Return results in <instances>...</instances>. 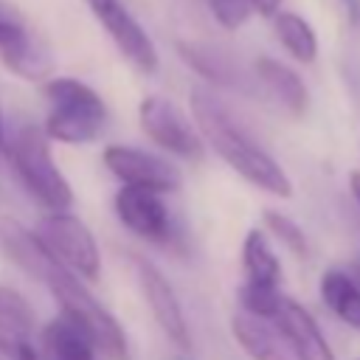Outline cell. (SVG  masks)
<instances>
[{
    "label": "cell",
    "instance_id": "3",
    "mask_svg": "<svg viewBox=\"0 0 360 360\" xmlns=\"http://www.w3.org/2000/svg\"><path fill=\"white\" fill-rule=\"evenodd\" d=\"M3 155L8 158L14 174L28 188V194L37 197L45 208L65 211L73 202V191L51 158V138L45 127H37L31 121L14 124L3 141Z\"/></svg>",
    "mask_w": 360,
    "mask_h": 360
},
{
    "label": "cell",
    "instance_id": "14",
    "mask_svg": "<svg viewBox=\"0 0 360 360\" xmlns=\"http://www.w3.org/2000/svg\"><path fill=\"white\" fill-rule=\"evenodd\" d=\"M256 76L259 82L270 90V96L290 112V115H304L307 112V104H309V96H307V87L301 82V76L287 68L284 62L273 59V56H259L256 59Z\"/></svg>",
    "mask_w": 360,
    "mask_h": 360
},
{
    "label": "cell",
    "instance_id": "24",
    "mask_svg": "<svg viewBox=\"0 0 360 360\" xmlns=\"http://www.w3.org/2000/svg\"><path fill=\"white\" fill-rule=\"evenodd\" d=\"M278 6H281V0H250V8L259 11L262 17H273L278 11Z\"/></svg>",
    "mask_w": 360,
    "mask_h": 360
},
{
    "label": "cell",
    "instance_id": "4",
    "mask_svg": "<svg viewBox=\"0 0 360 360\" xmlns=\"http://www.w3.org/2000/svg\"><path fill=\"white\" fill-rule=\"evenodd\" d=\"M45 98L51 101V112L45 118V132L59 143H87L96 141L107 121V107L101 96L70 76L48 79Z\"/></svg>",
    "mask_w": 360,
    "mask_h": 360
},
{
    "label": "cell",
    "instance_id": "10",
    "mask_svg": "<svg viewBox=\"0 0 360 360\" xmlns=\"http://www.w3.org/2000/svg\"><path fill=\"white\" fill-rule=\"evenodd\" d=\"M132 264H135V276H138V284H141V292L158 321V326L163 329V335L177 343L180 349H188L191 346V335H188V323H186V315H183V307H180V298L174 295L172 284L166 281V276L146 259L141 256H132Z\"/></svg>",
    "mask_w": 360,
    "mask_h": 360
},
{
    "label": "cell",
    "instance_id": "5",
    "mask_svg": "<svg viewBox=\"0 0 360 360\" xmlns=\"http://www.w3.org/2000/svg\"><path fill=\"white\" fill-rule=\"evenodd\" d=\"M39 242L70 270H76L82 278L96 281L98 270H101V256H98V245L90 233V228L68 214V211H51L48 217L39 219L37 231Z\"/></svg>",
    "mask_w": 360,
    "mask_h": 360
},
{
    "label": "cell",
    "instance_id": "29",
    "mask_svg": "<svg viewBox=\"0 0 360 360\" xmlns=\"http://www.w3.org/2000/svg\"><path fill=\"white\" fill-rule=\"evenodd\" d=\"M3 141H6V129H3V115H0V155H3Z\"/></svg>",
    "mask_w": 360,
    "mask_h": 360
},
{
    "label": "cell",
    "instance_id": "15",
    "mask_svg": "<svg viewBox=\"0 0 360 360\" xmlns=\"http://www.w3.org/2000/svg\"><path fill=\"white\" fill-rule=\"evenodd\" d=\"M45 360H96V343L93 338L65 312L53 318L42 332Z\"/></svg>",
    "mask_w": 360,
    "mask_h": 360
},
{
    "label": "cell",
    "instance_id": "17",
    "mask_svg": "<svg viewBox=\"0 0 360 360\" xmlns=\"http://www.w3.org/2000/svg\"><path fill=\"white\" fill-rule=\"evenodd\" d=\"M177 51L183 56V62L197 70L202 79L219 84V87H236L239 84V70L233 65V59L228 53H222L214 45L205 42H177Z\"/></svg>",
    "mask_w": 360,
    "mask_h": 360
},
{
    "label": "cell",
    "instance_id": "30",
    "mask_svg": "<svg viewBox=\"0 0 360 360\" xmlns=\"http://www.w3.org/2000/svg\"><path fill=\"white\" fill-rule=\"evenodd\" d=\"M177 360H183V357H177Z\"/></svg>",
    "mask_w": 360,
    "mask_h": 360
},
{
    "label": "cell",
    "instance_id": "2",
    "mask_svg": "<svg viewBox=\"0 0 360 360\" xmlns=\"http://www.w3.org/2000/svg\"><path fill=\"white\" fill-rule=\"evenodd\" d=\"M191 115L200 127V135L214 146V152L236 169L256 188L287 200L292 194V183L287 172L231 118V112L205 90L191 93Z\"/></svg>",
    "mask_w": 360,
    "mask_h": 360
},
{
    "label": "cell",
    "instance_id": "9",
    "mask_svg": "<svg viewBox=\"0 0 360 360\" xmlns=\"http://www.w3.org/2000/svg\"><path fill=\"white\" fill-rule=\"evenodd\" d=\"M104 166L129 186H146L152 191H177L180 188V169L169 163L160 155L124 146V143H110L104 149Z\"/></svg>",
    "mask_w": 360,
    "mask_h": 360
},
{
    "label": "cell",
    "instance_id": "20",
    "mask_svg": "<svg viewBox=\"0 0 360 360\" xmlns=\"http://www.w3.org/2000/svg\"><path fill=\"white\" fill-rule=\"evenodd\" d=\"M273 25H276L278 42L287 48V53L292 59H298L304 65L315 62V56H318V37H315L312 25L304 17H298L292 11H276L273 14Z\"/></svg>",
    "mask_w": 360,
    "mask_h": 360
},
{
    "label": "cell",
    "instance_id": "8",
    "mask_svg": "<svg viewBox=\"0 0 360 360\" xmlns=\"http://www.w3.org/2000/svg\"><path fill=\"white\" fill-rule=\"evenodd\" d=\"M93 11V17L104 25L115 48L141 70L155 73L158 70V48L149 39V34L141 28V22L129 14V8L121 0H84Z\"/></svg>",
    "mask_w": 360,
    "mask_h": 360
},
{
    "label": "cell",
    "instance_id": "27",
    "mask_svg": "<svg viewBox=\"0 0 360 360\" xmlns=\"http://www.w3.org/2000/svg\"><path fill=\"white\" fill-rule=\"evenodd\" d=\"M349 188H352V194H354V200L360 205V172H352L349 174Z\"/></svg>",
    "mask_w": 360,
    "mask_h": 360
},
{
    "label": "cell",
    "instance_id": "13",
    "mask_svg": "<svg viewBox=\"0 0 360 360\" xmlns=\"http://www.w3.org/2000/svg\"><path fill=\"white\" fill-rule=\"evenodd\" d=\"M34 338V309L11 287L0 284V354L14 357Z\"/></svg>",
    "mask_w": 360,
    "mask_h": 360
},
{
    "label": "cell",
    "instance_id": "28",
    "mask_svg": "<svg viewBox=\"0 0 360 360\" xmlns=\"http://www.w3.org/2000/svg\"><path fill=\"white\" fill-rule=\"evenodd\" d=\"M349 276H352V278H354V284L360 287V256L352 262V270H349Z\"/></svg>",
    "mask_w": 360,
    "mask_h": 360
},
{
    "label": "cell",
    "instance_id": "22",
    "mask_svg": "<svg viewBox=\"0 0 360 360\" xmlns=\"http://www.w3.org/2000/svg\"><path fill=\"white\" fill-rule=\"evenodd\" d=\"M281 292L278 287H267V284H253V281H245L239 287V301H242V309L253 312V315H262V318H273L278 304H281Z\"/></svg>",
    "mask_w": 360,
    "mask_h": 360
},
{
    "label": "cell",
    "instance_id": "7",
    "mask_svg": "<svg viewBox=\"0 0 360 360\" xmlns=\"http://www.w3.org/2000/svg\"><path fill=\"white\" fill-rule=\"evenodd\" d=\"M115 214L124 222V228L141 236L143 242H152V245L174 242V222L166 202L160 200V191L124 183L115 194Z\"/></svg>",
    "mask_w": 360,
    "mask_h": 360
},
{
    "label": "cell",
    "instance_id": "18",
    "mask_svg": "<svg viewBox=\"0 0 360 360\" xmlns=\"http://www.w3.org/2000/svg\"><path fill=\"white\" fill-rule=\"evenodd\" d=\"M321 298L338 321L352 329H360V287L346 270L332 267L321 276Z\"/></svg>",
    "mask_w": 360,
    "mask_h": 360
},
{
    "label": "cell",
    "instance_id": "6",
    "mask_svg": "<svg viewBox=\"0 0 360 360\" xmlns=\"http://www.w3.org/2000/svg\"><path fill=\"white\" fill-rule=\"evenodd\" d=\"M138 118L143 132L166 152L186 158V160H200L202 158V135L188 124V118L177 110L163 96H146L138 107Z\"/></svg>",
    "mask_w": 360,
    "mask_h": 360
},
{
    "label": "cell",
    "instance_id": "26",
    "mask_svg": "<svg viewBox=\"0 0 360 360\" xmlns=\"http://www.w3.org/2000/svg\"><path fill=\"white\" fill-rule=\"evenodd\" d=\"M11 360H45V357H42V354L34 349V343H28V346H22V349H20V352H17Z\"/></svg>",
    "mask_w": 360,
    "mask_h": 360
},
{
    "label": "cell",
    "instance_id": "21",
    "mask_svg": "<svg viewBox=\"0 0 360 360\" xmlns=\"http://www.w3.org/2000/svg\"><path fill=\"white\" fill-rule=\"evenodd\" d=\"M262 217H264V228H267L281 245H287L295 256H307V236H304V231H301V225H298L295 219H290L287 214L273 211V208H267Z\"/></svg>",
    "mask_w": 360,
    "mask_h": 360
},
{
    "label": "cell",
    "instance_id": "19",
    "mask_svg": "<svg viewBox=\"0 0 360 360\" xmlns=\"http://www.w3.org/2000/svg\"><path fill=\"white\" fill-rule=\"evenodd\" d=\"M242 267H245V281L253 284H267L278 287L281 284V262L273 253L267 236L262 228H250L242 242Z\"/></svg>",
    "mask_w": 360,
    "mask_h": 360
},
{
    "label": "cell",
    "instance_id": "25",
    "mask_svg": "<svg viewBox=\"0 0 360 360\" xmlns=\"http://www.w3.org/2000/svg\"><path fill=\"white\" fill-rule=\"evenodd\" d=\"M343 8H346V17L349 22H360V0H340Z\"/></svg>",
    "mask_w": 360,
    "mask_h": 360
},
{
    "label": "cell",
    "instance_id": "23",
    "mask_svg": "<svg viewBox=\"0 0 360 360\" xmlns=\"http://www.w3.org/2000/svg\"><path fill=\"white\" fill-rule=\"evenodd\" d=\"M205 3H208L211 14L217 17V22L222 28H228V31L239 28L250 17V11H253L250 0H205Z\"/></svg>",
    "mask_w": 360,
    "mask_h": 360
},
{
    "label": "cell",
    "instance_id": "16",
    "mask_svg": "<svg viewBox=\"0 0 360 360\" xmlns=\"http://www.w3.org/2000/svg\"><path fill=\"white\" fill-rule=\"evenodd\" d=\"M0 59H3V65L11 73H17L25 82H39V79H48L53 73V53H51V48L39 37H34L28 31L14 45L3 48Z\"/></svg>",
    "mask_w": 360,
    "mask_h": 360
},
{
    "label": "cell",
    "instance_id": "12",
    "mask_svg": "<svg viewBox=\"0 0 360 360\" xmlns=\"http://www.w3.org/2000/svg\"><path fill=\"white\" fill-rule=\"evenodd\" d=\"M231 332L250 360H292L273 318H262L248 309H239L231 318Z\"/></svg>",
    "mask_w": 360,
    "mask_h": 360
},
{
    "label": "cell",
    "instance_id": "1",
    "mask_svg": "<svg viewBox=\"0 0 360 360\" xmlns=\"http://www.w3.org/2000/svg\"><path fill=\"white\" fill-rule=\"evenodd\" d=\"M0 250L17 267H22L31 278H37L39 284L48 287V292L53 295L59 309L68 318H73L93 338V343L101 354H107L110 360L129 357V346H127V335H124L121 323L107 312V307H101L93 298V292L73 276V270L65 267L39 242V236L34 231H28L25 225H20L11 217H0Z\"/></svg>",
    "mask_w": 360,
    "mask_h": 360
},
{
    "label": "cell",
    "instance_id": "11",
    "mask_svg": "<svg viewBox=\"0 0 360 360\" xmlns=\"http://www.w3.org/2000/svg\"><path fill=\"white\" fill-rule=\"evenodd\" d=\"M273 323L281 332V338L295 360H335L321 326L298 301L281 298V304L273 315Z\"/></svg>",
    "mask_w": 360,
    "mask_h": 360
}]
</instances>
